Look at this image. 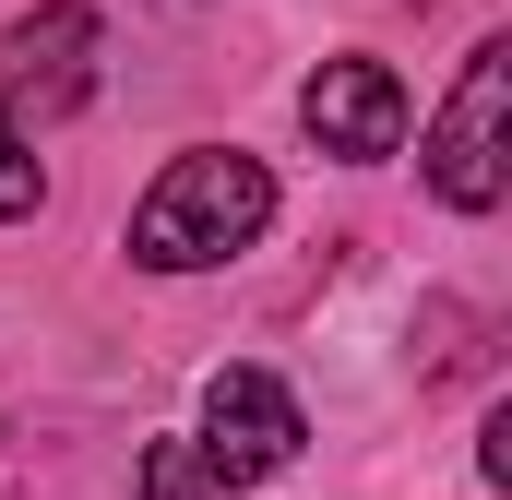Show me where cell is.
<instances>
[{
	"label": "cell",
	"instance_id": "obj_1",
	"mask_svg": "<svg viewBox=\"0 0 512 500\" xmlns=\"http://www.w3.org/2000/svg\"><path fill=\"white\" fill-rule=\"evenodd\" d=\"M274 227V167L239 155V143H191L167 155V179L131 203V262L143 274H203L227 250H251Z\"/></svg>",
	"mask_w": 512,
	"mask_h": 500
},
{
	"label": "cell",
	"instance_id": "obj_2",
	"mask_svg": "<svg viewBox=\"0 0 512 500\" xmlns=\"http://www.w3.org/2000/svg\"><path fill=\"white\" fill-rule=\"evenodd\" d=\"M96 96V12L84 0H36L12 36H0V120L12 131H48Z\"/></svg>",
	"mask_w": 512,
	"mask_h": 500
},
{
	"label": "cell",
	"instance_id": "obj_3",
	"mask_svg": "<svg viewBox=\"0 0 512 500\" xmlns=\"http://www.w3.org/2000/svg\"><path fill=\"white\" fill-rule=\"evenodd\" d=\"M501 120H512V48L489 36V48L465 60V84H453L441 131H429V191H441L453 215H489V203H501V179H512Z\"/></svg>",
	"mask_w": 512,
	"mask_h": 500
},
{
	"label": "cell",
	"instance_id": "obj_4",
	"mask_svg": "<svg viewBox=\"0 0 512 500\" xmlns=\"http://www.w3.org/2000/svg\"><path fill=\"white\" fill-rule=\"evenodd\" d=\"M298 441H310V417H298V393L274 370H215L203 381V441H191V453H203L227 489H239V477H286Z\"/></svg>",
	"mask_w": 512,
	"mask_h": 500
},
{
	"label": "cell",
	"instance_id": "obj_5",
	"mask_svg": "<svg viewBox=\"0 0 512 500\" xmlns=\"http://www.w3.org/2000/svg\"><path fill=\"white\" fill-rule=\"evenodd\" d=\"M298 120L322 155H346V167H382L393 143H405V84H393L382 60H322L310 84H298Z\"/></svg>",
	"mask_w": 512,
	"mask_h": 500
},
{
	"label": "cell",
	"instance_id": "obj_6",
	"mask_svg": "<svg viewBox=\"0 0 512 500\" xmlns=\"http://www.w3.org/2000/svg\"><path fill=\"white\" fill-rule=\"evenodd\" d=\"M143 500H227V477H215L191 441H155V453H143Z\"/></svg>",
	"mask_w": 512,
	"mask_h": 500
},
{
	"label": "cell",
	"instance_id": "obj_7",
	"mask_svg": "<svg viewBox=\"0 0 512 500\" xmlns=\"http://www.w3.org/2000/svg\"><path fill=\"white\" fill-rule=\"evenodd\" d=\"M36 203H48V167L24 155V131L0 120V227H12V215H36Z\"/></svg>",
	"mask_w": 512,
	"mask_h": 500
}]
</instances>
